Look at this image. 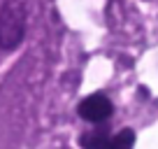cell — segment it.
Listing matches in <instances>:
<instances>
[{
    "label": "cell",
    "mask_w": 158,
    "mask_h": 149,
    "mask_svg": "<svg viewBox=\"0 0 158 149\" xmlns=\"http://www.w3.org/2000/svg\"><path fill=\"white\" fill-rule=\"evenodd\" d=\"M79 114H81V119L93 121V124L105 121L112 114V100L102 93H93V96H89V98H84L79 103Z\"/></svg>",
    "instance_id": "7a4b0ae2"
},
{
    "label": "cell",
    "mask_w": 158,
    "mask_h": 149,
    "mask_svg": "<svg viewBox=\"0 0 158 149\" xmlns=\"http://www.w3.org/2000/svg\"><path fill=\"white\" fill-rule=\"evenodd\" d=\"M26 30V14L19 0H7L0 7V49L12 51L21 45Z\"/></svg>",
    "instance_id": "6da1fadb"
},
{
    "label": "cell",
    "mask_w": 158,
    "mask_h": 149,
    "mask_svg": "<svg viewBox=\"0 0 158 149\" xmlns=\"http://www.w3.org/2000/svg\"><path fill=\"white\" fill-rule=\"evenodd\" d=\"M81 144L86 149H107L109 147V138L105 133H91L81 138Z\"/></svg>",
    "instance_id": "277c9868"
},
{
    "label": "cell",
    "mask_w": 158,
    "mask_h": 149,
    "mask_svg": "<svg viewBox=\"0 0 158 149\" xmlns=\"http://www.w3.org/2000/svg\"><path fill=\"white\" fill-rule=\"evenodd\" d=\"M133 144H135V133L130 128H126L118 135L109 138V147L107 149H133Z\"/></svg>",
    "instance_id": "3957f363"
}]
</instances>
